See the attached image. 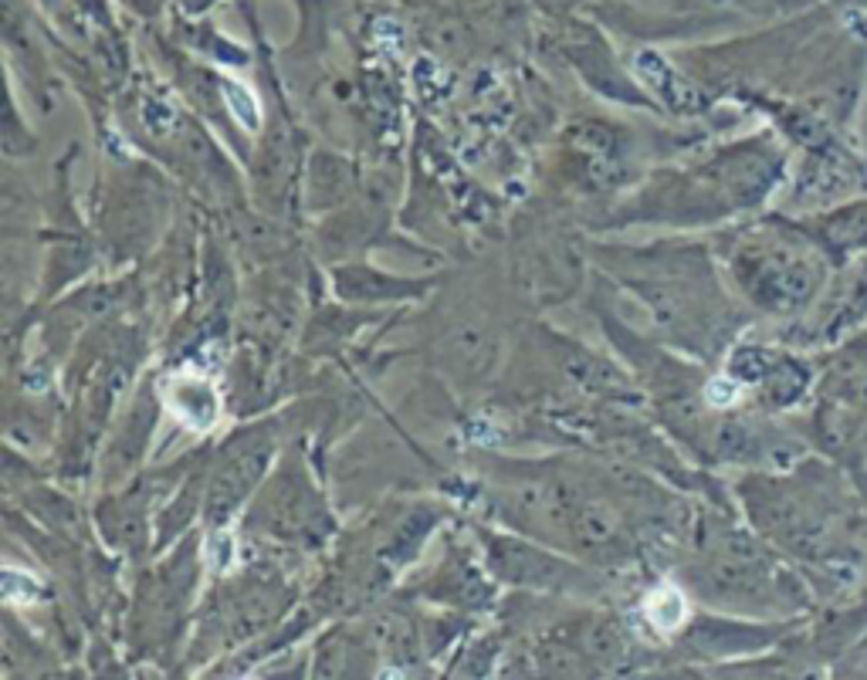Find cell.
Returning a JSON list of instances; mask_svg holds the SVG:
<instances>
[{
    "instance_id": "6da1fadb",
    "label": "cell",
    "mask_w": 867,
    "mask_h": 680,
    "mask_svg": "<svg viewBox=\"0 0 867 680\" xmlns=\"http://www.w3.org/2000/svg\"><path fill=\"white\" fill-rule=\"evenodd\" d=\"M170 406L177 410L180 420H190L193 427H211L214 414H218V396L208 383L200 379H183V383H173L170 389Z\"/></svg>"
},
{
    "instance_id": "7a4b0ae2",
    "label": "cell",
    "mask_w": 867,
    "mask_h": 680,
    "mask_svg": "<svg viewBox=\"0 0 867 680\" xmlns=\"http://www.w3.org/2000/svg\"><path fill=\"white\" fill-rule=\"evenodd\" d=\"M688 617V602L675 586H661L657 592L647 596V620L661 630V633H672L685 623Z\"/></svg>"
},
{
    "instance_id": "3957f363",
    "label": "cell",
    "mask_w": 867,
    "mask_h": 680,
    "mask_svg": "<svg viewBox=\"0 0 867 680\" xmlns=\"http://www.w3.org/2000/svg\"><path fill=\"white\" fill-rule=\"evenodd\" d=\"M383 680H400V673H396V670H390V673H386Z\"/></svg>"
}]
</instances>
